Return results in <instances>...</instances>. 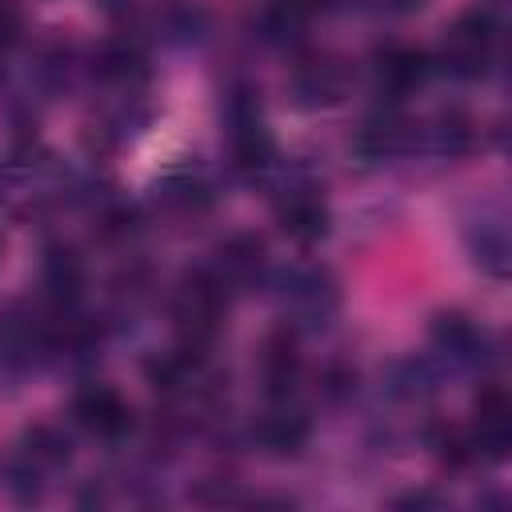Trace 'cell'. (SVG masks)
Listing matches in <instances>:
<instances>
[{
    "instance_id": "obj_5",
    "label": "cell",
    "mask_w": 512,
    "mask_h": 512,
    "mask_svg": "<svg viewBox=\"0 0 512 512\" xmlns=\"http://www.w3.org/2000/svg\"><path fill=\"white\" fill-rule=\"evenodd\" d=\"M428 76V56L416 52V48H392L384 60H380V80L396 92H408L416 88L420 80Z\"/></svg>"
},
{
    "instance_id": "obj_3",
    "label": "cell",
    "mask_w": 512,
    "mask_h": 512,
    "mask_svg": "<svg viewBox=\"0 0 512 512\" xmlns=\"http://www.w3.org/2000/svg\"><path fill=\"white\" fill-rule=\"evenodd\" d=\"M508 416H512V408H508V400H504L500 388H492V392L480 396V404H476V440L492 456H500L508 448V436H512V420Z\"/></svg>"
},
{
    "instance_id": "obj_2",
    "label": "cell",
    "mask_w": 512,
    "mask_h": 512,
    "mask_svg": "<svg viewBox=\"0 0 512 512\" xmlns=\"http://www.w3.org/2000/svg\"><path fill=\"white\" fill-rule=\"evenodd\" d=\"M488 48H492V28L480 12H472L452 28V36L444 44V56L456 72H480L484 60H488Z\"/></svg>"
},
{
    "instance_id": "obj_1",
    "label": "cell",
    "mask_w": 512,
    "mask_h": 512,
    "mask_svg": "<svg viewBox=\"0 0 512 512\" xmlns=\"http://www.w3.org/2000/svg\"><path fill=\"white\" fill-rule=\"evenodd\" d=\"M76 420L92 436H104V440H116L132 428V412L112 388H84L76 396Z\"/></svg>"
},
{
    "instance_id": "obj_4",
    "label": "cell",
    "mask_w": 512,
    "mask_h": 512,
    "mask_svg": "<svg viewBox=\"0 0 512 512\" xmlns=\"http://www.w3.org/2000/svg\"><path fill=\"white\" fill-rule=\"evenodd\" d=\"M280 224H284V232L288 236H296V240H320L324 236V228H328V212H324V204H320V196H312V192H296V196H288L284 204H280Z\"/></svg>"
}]
</instances>
